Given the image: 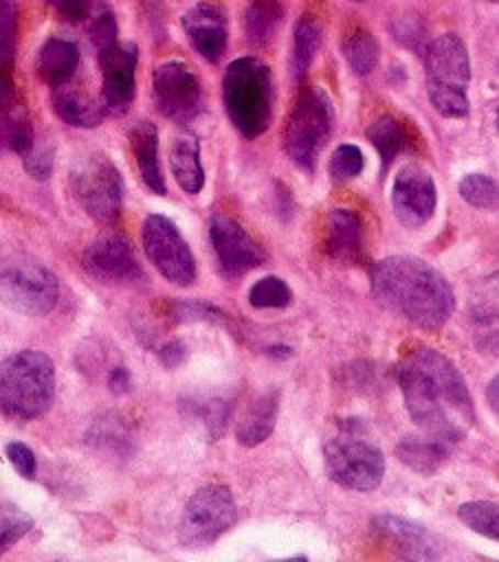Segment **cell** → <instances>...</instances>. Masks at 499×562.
I'll return each mask as SVG.
<instances>
[{"label":"cell","instance_id":"6","mask_svg":"<svg viewBox=\"0 0 499 562\" xmlns=\"http://www.w3.org/2000/svg\"><path fill=\"white\" fill-rule=\"evenodd\" d=\"M426 68V94L431 105L451 119H462L468 114L466 88L470 81V61L464 42L453 35L435 37L424 57Z\"/></svg>","mask_w":499,"mask_h":562},{"label":"cell","instance_id":"32","mask_svg":"<svg viewBox=\"0 0 499 562\" xmlns=\"http://www.w3.org/2000/svg\"><path fill=\"white\" fill-rule=\"evenodd\" d=\"M343 55L356 75H369L378 61V44L365 29L352 31L343 42Z\"/></svg>","mask_w":499,"mask_h":562},{"label":"cell","instance_id":"24","mask_svg":"<svg viewBox=\"0 0 499 562\" xmlns=\"http://www.w3.org/2000/svg\"><path fill=\"white\" fill-rule=\"evenodd\" d=\"M277 408H279V395L277 391H266L262 395H257L240 415L237 426H235V437L242 446H257L264 439H268V435L275 428V419H277Z\"/></svg>","mask_w":499,"mask_h":562},{"label":"cell","instance_id":"7","mask_svg":"<svg viewBox=\"0 0 499 562\" xmlns=\"http://www.w3.org/2000/svg\"><path fill=\"white\" fill-rule=\"evenodd\" d=\"M334 123V110L328 92L321 88H308L295 101L284 130V149L288 158L301 169L310 171L323 145L330 138Z\"/></svg>","mask_w":499,"mask_h":562},{"label":"cell","instance_id":"46","mask_svg":"<svg viewBox=\"0 0 499 562\" xmlns=\"http://www.w3.org/2000/svg\"><path fill=\"white\" fill-rule=\"evenodd\" d=\"M268 562H308L303 555H295V558H281V560H268Z\"/></svg>","mask_w":499,"mask_h":562},{"label":"cell","instance_id":"3","mask_svg":"<svg viewBox=\"0 0 499 562\" xmlns=\"http://www.w3.org/2000/svg\"><path fill=\"white\" fill-rule=\"evenodd\" d=\"M55 395V367L44 351H15L0 362V408L15 419L42 417Z\"/></svg>","mask_w":499,"mask_h":562},{"label":"cell","instance_id":"42","mask_svg":"<svg viewBox=\"0 0 499 562\" xmlns=\"http://www.w3.org/2000/svg\"><path fill=\"white\" fill-rule=\"evenodd\" d=\"M46 4L55 11L57 18L70 24L84 22L92 9V0H46Z\"/></svg>","mask_w":499,"mask_h":562},{"label":"cell","instance_id":"31","mask_svg":"<svg viewBox=\"0 0 499 562\" xmlns=\"http://www.w3.org/2000/svg\"><path fill=\"white\" fill-rule=\"evenodd\" d=\"M281 20L277 0H253L244 15V29L253 44H266Z\"/></svg>","mask_w":499,"mask_h":562},{"label":"cell","instance_id":"35","mask_svg":"<svg viewBox=\"0 0 499 562\" xmlns=\"http://www.w3.org/2000/svg\"><path fill=\"white\" fill-rule=\"evenodd\" d=\"M459 195L475 209H499V184L481 173H470L459 182Z\"/></svg>","mask_w":499,"mask_h":562},{"label":"cell","instance_id":"34","mask_svg":"<svg viewBox=\"0 0 499 562\" xmlns=\"http://www.w3.org/2000/svg\"><path fill=\"white\" fill-rule=\"evenodd\" d=\"M18 48L15 0H0V72H11Z\"/></svg>","mask_w":499,"mask_h":562},{"label":"cell","instance_id":"15","mask_svg":"<svg viewBox=\"0 0 499 562\" xmlns=\"http://www.w3.org/2000/svg\"><path fill=\"white\" fill-rule=\"evenodd\" d=\"M138 50L130 42H114L99 50L101 97L106 110L123 112L134 99V72Z\"/></svg>","mask_w":499,"mask_h":562},{"label":"cell","instance_id":"39","mask_svg":"<svg viewBox=\"0 0 499 562\" xmlns=\"http://www.w3.org/2000/svg\"><path fill=\"white\" fill-rule=\"evenodd\" d=\"M53 156H55L53 145L48 140H37L35 138L31 149L22 156L26 173L35 180H46L53 171Z\"/></svg>","mask_w":499,"mask_h":562},{"label":"cell","instance_id":"37","mask_svg":"<svg viewBox=\"0 0 499 562\" xmlns=\"http://www.w3.org/2000/svg\"><path fill=\"white\" fill-rule=\"evenodd\" d=\"M33 527V518L15 505H0V551L20 540Z\"/></svg>","mask_w":499,"mask_h":562},{"label":"cell","instance_id":"33","mask_svg":"<svg viewBox=\"0 0 499 562\" xmlns=\"http://www.w3.org/2000/svg\"><path fill=\"white\" fill-rule=\"evenodd\" d=\"M459 520L479 536L499 542V505L490 501H470L459 505Z\"/></svg>","mask_w":499,"mask_h":562},{"label":"cell","instance_id":"38","mask_svg":"<svg viewBox=\"0 0 499 562\" xmlns=\"http://www.w3.org/2000/svg\"><path fill=\"white\" fill-rule=\"evenodd\" d=\"M365 158L356 145H339L330 158V173L336 180H350L363 171Z\"/></svg>","mask_w":499,"mask_h":562},{"label":"cell","instance_id":"10","mask_svg":"<svg viewBox=\"0 0 499 562\" xmlns=\"http://www.w3.org/2000/svg\"><path fill=\"white\" fill-rule=\"evenodd\" d=\"M59 299L57 277L40 263H22L0 272V303L26 316L48 314Z\"/></svg>","mask_w":499,"mask_h":562},{"label":"cell","instance_id":"19","mask_svg":"<svg viewBox=\"0 0 499 562\" xmlns=\"http://www.w3.org/2000/svg\"><path fill=\"white\" fill-rule=\"evenodd\" d=\"M470 331L481 353H499V272L481 281L470 305Z\"/></svg>","mask_w":499,"mask_h":562},{"label":"cell","instance_id":"36","mask_svg":"<svg viewBox=\"0 0 499 562\" xmlns=\"http://www.w3.org/2000/svg\"><path fill=\"white\" fill-rule=\"evenodd\" d=\"M248 303L253 307H286L290 303V288L279 277H264L253 283Z\"/></svg>","mask_w":499,"mask_h":562},{"label":"cell","instance_id":"13","mask_svg":"<svg viewBox=\"0 0 499 562\" xmlns=\"http://www.w3.org/2000/svg\"><path fill=\"white\" fill-rule=\"evenodd\" d=\"M435 182L429 171L418 165H404L393 180L391 206L400 224L415 228L426 224L435 213Z\"/></svg>","mask_w":499,"mask_h":562},{"label":"cell","instance_id":"9","mask_svg":"<svg viewBox=\"0 0 499 562\" xmlns=\"http://www.w3.org/2000/svg\"><path fill=\"white\" fill-rule=\"evenodd\" d=\"M237 518L233 494L224 485L200 487L185 505L178 522V540L185 547H207L215 542Z\"/></svg>","mask_w":499,"mask_h":562},{"label":"cell","instance_id":"8","mask_svg":"<svg viewBox=\"0 0 499 562\" xmlns=\"http://www.w3.org/2000/svg\"><path fill=\"white\" fill-rule=\"evenodd\" d=\"M70 191L79 206L97 222H110L123 204V178L114 162L92 151L70 171Z\"/></svg>","mask_w":499,"mask_h":562},{"label":"cell","instance_id":"28","mask_svg":"<svg viewBox=\"0 0 499 562\" xmlns=\"http://www.w3.org/2000/svg\"><path fill=\"white\" fill-rule=\"evenodd\" d=\"M396 454L402 465L418 474L437 472L448 457L446 446L435 437H407L396 446Z\"/></svg>","mask_w":499,"mask_h":562},{"label":"cell","instance_id":"41","mask_svg":"<svg viewBox=\"0 0 499 562\" xmlns=\"http://www.w3.org/2000/svg\"><path fill=\"white\" fill-rule=\"evenodd\" d=\"M4 452H7V459L11 461V465L15 468V472L22 479H33L35 476V470H37L35 454H33V450L26 443L11 441V443H7Z\"/></svg>","mask_w":499,"mask_h":562},{"label":"cell","instance_id":"25","mask_svg":"<svg viewBox=\"0 0 499 562\" xmlns=\"http://www.w3.org/2000/svg\"><path fill=\"white\" fill-rule=\"evenodd\" d=\"M53 110L55 114L75 127H95L106 116V105L86 94L81 88L62 86L53 92Z\"/></svg>","mask_w":499,"mask_h":562},{"label":"cell","instance_id":"22","mask_svg":"<svg viewBox=\"0 0 499 562\" xmlns=\"http://www.w3.org/2000/svg\"><path fill=\"white\" fill-rule=\"evenodd\" d=\"M361 241H363V226L354 211L336 209L328 217V235L325 248L332 259L343 263H354L361 259Z\"/></svg>","mask_w":499,"mask_h":562},{"label":"cell","instance_id":"4","mask_svg":"<svg viewBox=\"0 0 499 562\" xmlns=\"http://www.w3.org/2000/svg\"><path fill=\"white\" fill-rule=\"evenodd\" d=\"M224 108L231 123L244 138L266 132L273 112L270 70L255 57H240L229 64L222 81Z\"/></svg>","mask_w":499,"mask_h":562},{"label":"cell","instance_id":"29","mask_svg":"<svg viewBox=\"0 0 499 562\" xmlns=\"http://www.w3.org/2000/svg\"><path fill=\"white\" fill-rule=\"evenodd\" d=\"M321 44V22L312 13H303L295 26V46H292V70L297 77H303L319 50Z\"/></svg>","mask_w":499,"mask_h":562},{"label":"cell","instance_id":"11","mask_svg":"<svg viewBox=\"0 0 499 562\" xmlns=\"http://www.w3.org/2000/svg\"><path fill=\"white\" fill-rule=\"evenodd\" d=\"M143 248L154 268L176 285H189L196 279L191 248L178 226L165 215H147L143 222Z\"/></svg>","mask_w":499,"mask_h":562},{"label":"cell","instance_id":"5","mask_svg":"<svg viewBox=\"0 0 499 562\" xmlns=\"http://www.w3.org/2000/svg\"><path fill=\"white\" fill-rule=\"evenodd\" d=\"M323 461L328 476L354 492L376 490L385 474L380 448L363 435V426L356 419L343 422L336 435L325 441Z\"/></svg>","mask_w":499,"mask_h":562},{"label":"cell","instance_id":"20","mask_svg":"<svg viewBox=\"0 0 499 562\" xmlns=\"http://www.w3.org/2000/svg\"><path fill=\"white\" fill-rule=\"evenodd\" d=\"M182 29L191 46L209 61L220 59L226 48V18L224 13L209 4L200 2L182 15Z\"/></svg>","mask_w":499,"mask_h":562},{"label":"cell","instance_id":"17","mask_svg":"<svg viewBox=\"0 0 499 562\" xmlns=\"http://www.w3.org/2000/svg\"><path fill=\"white\" fill-rule=\"evenodd\" d=\"M374 529L407 562H442V542L415 522L385 514L374 518Z\"/></svg>","mask_w":499,"mask_h":562},{"label":"cell","instance_id":"2","mask_svg":"<svg viewBox=\"0 0 499 562\" xmlns=\"http://www.w3.org/2000/svg\"><path fill=\"white\" fill-rule=\"evenodd\" d=\"M369 279L374 296L385 307L422 329H440L455 307L448 281L418 257H387L374 266Z\"/></svg>","mask_w":499,"mask_h":562},{"label":"cell","instance_id":"1","mask_svg":"<svg viewBox=\"0 0 499 562\" xmlns=\"http://www.w3.org/2000/svg\"><path fill=\"white\" fill-rule=\"evenodd\" d=\"M411 419L435 439H459L475 422V408L457 367L435 349H415L396 367Z\"/></svg>","mask_w":499,"mask_h":562},{"label":"cell","instance_id":"14","mask_svg":"<svg viewBox=\"0 0 499 562\" xmlns=\"http://www.w3.org/2000/svg\"><path fill=\"white\" fill-rule=\"evenodd\" d=\"M209 237L218 263L226 277H240L246 270L262 266L266 259L262 246L233 217L213 215L209 224Z\"/></svg>","mask_w":499,"mask_h":562},{"label":"cell","instance_id":"23","mask_svg":"<svg viewBox=\"0 0 499 562\" xmlns=\"http://www.w3.org/2000/svg\"><path fill=\"white\" fill-rule=\"evenodd\" d=\"M77 66H79L77 44L62 40V37H51L40 48L37 61H35L37 77L53 88L66 86L70 81V77L75 75Z\"/></svg>","mask_w":499,"mask_h":562},{"label":"cell","instance_id":"21","mask_svg":"<svg viewBox=\"0 0 499 562\" xmlns=\"http://www.w3.org/2000/svg\"><path fill=\"white\" fill-rule=\"evenodd\" d=\"M130 149L136 160L141 180L152 193H165V178L158 162V132L156 125L149 121H138L132 125L130 134Z\"/></svg>","mask_w":499,"mask_h":562},{"label":"cell","instance_id":"18","mask_svg":"<svg viewBox=\"0 0 499 562\" xmlns=\"http://www.w3.org/2000/svg\"><path fill=\"white\" fill-rule=\"evenodd\" d=\"M33 143V123L11 72H0V151L24 156Z\"/></svg>","mask_w":499,"mask_h":562},{"label":"cell","instance_id":"26","mask_svg":"<svg viewBox=\"0 0 499 562\" xmlns=\"http://www.w3.org/2000/svg\"><path fill=\"white\" fill-rule=\"evenodd\" d=\"M169 165L176 182L185 193L196 195L204 184V171L200 165V147L193 134H178L169 147Z\"/></svg>","mask_w":499,"mask_h":562},{"label":"cell","instance_id":"30","mask_svg":"<svg viewBox=\"0 0 499 562\" xmlns=\"http://www.w3.org/2000/svg\"><path fill=\"white\" fill-rule=\"evenodd\" d=\"M367 138L369 143L376 147V151L380 154L382 160V169H387L391 165V160L402 151V147L407 145V134L402 130V125L385 114L378 121H374L367 130Z\"/></svg>","mask_w":499,"mask_h":562},{"label":"cell","instance_id":"12","mask_svg":"<svg viewBox=\"0 0 499 562\" xmlns=\"http://www.w3.org/2000/svg\"><path fill=\"white\" fill-rule=\"evenodd\" d=\"M152 97L158 112L176 123L193 121L202 108L200 81L180 59H169L154 68Z\"/></svg>","mask_w":499,"mask_h":562},{"label":"cell","instance_id":"44","mask_svg":"<svg viewBox=\"0 0 499 562\" xmlns=\"http://www.w3.org/2000/svg\"><path fill=\"white\" fill-rule=\"evenodd\" d=\"M108 386L112 393H125L130 389V373L125 367H117L110 378H108Z\"/></svg>","mask_w":499,"mask_h":562},{"label":"cell","instance_id":"16","mask_svg":"<svg viewBox=\"0 0 499 562\" xmlns=\"http://www.w3.org/2000/svg\"><path fill=\"white\" fill-rule=\"evenodd\" d=\"M84 268L101 279L114 283H130L141 277V263L132 244L121 233H103L84 250Z\"/></svg>","mask_w":499,"mask_h":562},{"label":"cell","instance_id":"47","mask_svg":"<svg viewBox=\"0 0 499 562\" xmlns=\"http://www.w3.org/2000/svg\"><path fill=\"white\" fill-rule=\"evenodd\" d=\"M497 130H499V108H497Z\"/></svg>","mask_w":499,"mask_h":562},{"label":"cell","instance_id":"43","mask_svg":"<svg viewBox=\"0 0 499 562\" xmlns=\"http://www.w3.org/2000/svg\"><path fill=\"white\" fill-rule=\"evenodd\" d=\"M158 356H160V362L171 369V367H178V364L185 360L187 351H185V347H182L180 340H169L167 345L160 347Z\"/></svg>","mask_w":499,"mask_h":562},{"label":"cell","instance_id":"27","mask_svg":"<svg viewBox=\"0 0 499 562\" xmlns=\"http://www.w3.org/2000/svg\"><path fill=\"white\" fill-rule=\"evenodd\" d=\"M182 411L191 424H196L209 441H215L224 435L229 417H231V400L222 395H202L189 397L182 402Z\"/></svg>","mask_w":499,"mask_h":562},{"label":"cell","instance_id":"40","mask_svg":"<svg viewBox=\"0 0 499 562\" xmlns=\"http://www.w3.org/2000/svg\"><path fill=\"white\" fill-rule=\"evenodd\" d=\"M88 37H90V42L95 44L97 50H101V48H106V46H110V44L117 42V22H114V15H112L108 9H103V11L92 20L90 31H88Z\"/></svg>","mask_w":499,"mask_h":562},{"label":"cell","instance_id":"45","mask_svg":"<svg viewBox=\"0 0 499 562\" xmlns=\"http://www.w3.org/2000/svg\"><path fill=\"white\" fill-rule=\"evenodd\" d=\"M486 397H488L492 411L499 415V375H495V378L490 380V384H488V389H486Z\"/></svg>","mask_w":499,"mask_h":562}]
</instances>
